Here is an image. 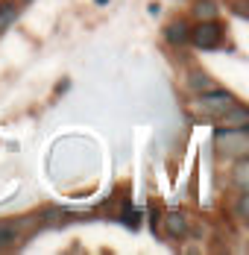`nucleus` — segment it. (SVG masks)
Segmentation results:
<instances>
[{"mask_svg":"<svg viewBox=\"0 0 249 255\" xmlns=\"http://www.w3.org/2000/svg\"><path fill=\"white\" fill-rule=\"evenodd\" d=\"M229 106H235V97L226 94V91H217V88L202 91L197 100H194V109H197L199 115H205V118H220Z\"/></svg>","mask_w":249,"mask_h":255,"instance_id":"nucleus-1","label":"nucleus"},{"mask_svg":"<svg viewBox=\"0 0 249 255\" xmlns=\"http://www.w3.org/2000/svg\"><path fill=\"white\" fill-rule=\"evenodd\" d=\"M217 144L220 150L229 155H247L249 150V138H247V129H232V127H220L217 129Z\"/></svg>","mask_w":249,"mask_h":255,"instance_id":"nucleus-2","label":"nucleus"},{"mask_svg":"<svg viewBox=\"0 0 249 255\" xmlns=\"http://www.w3.org/2000/svg\"><path fill=\"white\" fill-rule=\"evenodd\" d=\"M191 41L202 50H214L223 41V29L217 21H199L197 26H191Z\"/></svg>","mask_w":249,"mask_h":255,"instance_id":"nucleus-3","label":"nucleus"},{"mask_svg":"<svg viewBox=\"0 0 249 255\" xmlns=\"http://www.w3.org/2000/svg\"><path fill=\"white\" fill-rule=\"evenodd\" d=\"M26 220H0V250H9L21 241Z\"/></svg>","mask_w":249,"mask_h":255,"instance_id":"nucleus-4","label":"nucleus"},{"mask_svg":"<svg viewBox=\"0 0 249 255\" xmlns=\"http://www.w3.org/2000/svg\"><path fill=\"white\" fill-rule=\"evenodd\" d=\"M220 124L223 127H232V129H247L249 127V112L244 109V106H229L223 115H220Z\"/></svg>","mask_w":249,"mask_h":255,"instance_id":"nucleus-5","label":"nucleus"},{"mask_svg":"<svg viewBox=\"0 0 249 255\" xmlns=\"http://www.w3.org/2000/svg\"><path fill=\"white\" fill-rule=\"evenodd\" d=\"M164 38H167L173 47H182V44L191 41V26L185 24V21H173V24L164 26Z\"/></svg>","mask_w":249,"mask_h":255,"instance_id":"nucleus-6","label":"nucleus"},{"mask_svg":"<svg viewBox=\"0 0 249 255\" xmlns=\"http://www.w3.org/2000/svg\"><path fill=\"white\" fill-rule=\"evenodd\" d=\"M188 88L197 91V94H202V91H211L214 82H211V77H208L205 71H191V74H188Z\"/></svg>","mask_w":249,"mask_h":255,"instance_id":"nucleus-7","label":"nucleus"},{"mask_svg":"<svg viewBox=\"0 0 249 255\" xmlns=\"http://www.w3.org/2000/svg\"><path fill=\"white\" fill-rule=\"evenodd\" d=\"M232 179H235L238 191H249V161H247V155H241V158H238V164H235V173H232Z\"/></svg>","mask_w":249,"mask_h":255,"instance_id":"nucleus-8","label":"nucleus"},{"mask_svg":"<svg viewBox=\"0 0 249 255\" xmlns=\"http://www.w3.org/2000/svg\"><path fill=\"white\" fill-rule=\"evenodd\" d=\"M164 229H167V235H170V238H182V235L188 232V226H185V217H182L179 211H170V214L164 217Z\"/></svg>","mask_w":249,"mask_h":255,"instance_id":"nucleus-9","label":"nucleus"},{"mask_svg":"<svg viewBox=\"0 0 249 255\" xmlns=\"http://www.w3.org/2000/svg\"><path fill=\"white\" fill-rule=\"evenodd\" d=\"M194 18L197 21H217V6L211 0H199V3H194Z\"/></svg>","mask_w":249,"mask_h":255,"instance_id":"nucleus-10","label":"nucleus"},{"mask_svg":"<svg viewBox=\"0 0 249 255\" xmlns=\"http://www.w3.org/2000/svg\"><path fill=\"white\" fill-rule=\"evenodd\" d=\"M15 18H18V3H15V0H3V3H0V32L12 24Z\"/></svg>","mask_w":249,"mask_h":255,"instance_id":"nucleus-11","label":"nucleus"},{"mask_svg":"<svg viewBox=\"0 0 249 255\" xmlns=\"http://www.w3.org/2000/svg\"><path fill=\"white\" fill-rule=\"evenodd\" d=\"M247 214H249V194L247 191H241L238 205H235V217H238V220H247Z\"/></svg>","mask_w":249,"mask_h":255,"instance_id":"nucleus-12","label":"nucleus"},{"mask_svg":"<svg viewBox=\"0 0 249 255\" xmlns=\"http://www.w3.org/2000/svg\"><path fill=\"white\" fill-rule=\"evenodd\" d=\"M97 3H106V0H97Z\"/></svg>","mask_w":249,"mask_h":255,"instance_id":"nucleus-13","label":"nucleus"}]
</instances>
